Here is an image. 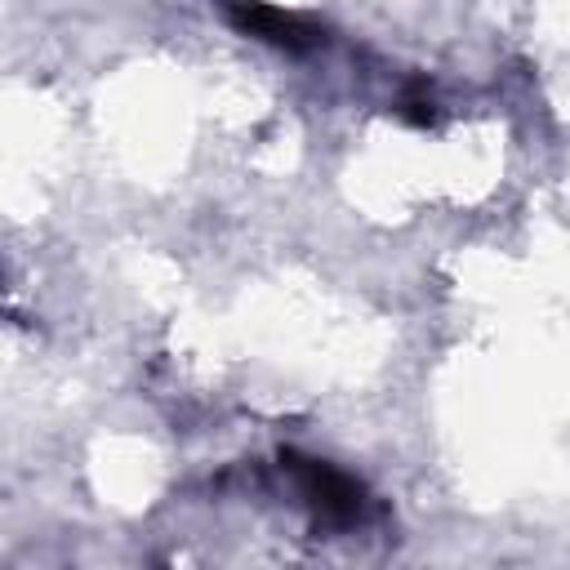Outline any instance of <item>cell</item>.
I'll return each instance as SVG.
<instances>
[{
  "label": "cell",
  "instance_id": "1",
  "mask_svg": "<svg viewBox=\"0 0 570 570\" xmlns=\"http://www.w3.org/2000/svg\"><path fill=\"white\" fill-rule=\"evenodd\" d=\"M223 13L227 22L240 31V36H254L272 49H285V53H307L325 40V31L298 13H285L276 4H263V0H223Z\"/></svg>",
  "mask_w": 570,
  "mask_h": 570
},
{
  "label": "cell",
  "instance_id": "2",
  "mask_svg": "<svg viewBox=\"0 0 570 570\" xmlns=\"http://www.w3.org/2000/svg\"><path fill=\"white\" fill-rule=\"evenodd\" d=\"M281 463L294 472V481H298V490H303V499L312 503L316 517L338 521V525H347V521L361 517L365 490H361L347 472H338V468H330V463H321V459H298V454H285Z\"/></svg>",
  "mask_w": 570,
  "mask_h": 570
}]
</instances>
